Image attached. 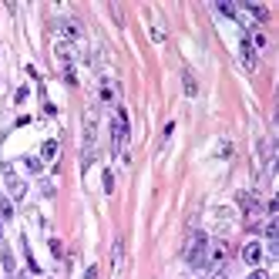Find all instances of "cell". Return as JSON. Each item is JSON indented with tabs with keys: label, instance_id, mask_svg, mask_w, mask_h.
<instances>
[{
	"label": "cell",
	"instance_id": "2e32d148",
	"mask_svg": "<svg viewBox=\"0 0 279 279\" xmlns=\"http://www.w3.org/2000/svg\"><path fill=\"white\" fill-rule=\"evenodd\" d=\"M51 252H54V259H61V255H64V246L57 239H51Z\"/></svg>",
	"mask_w": 279,
	"mask_h": 279
},
{
	"label": "cell",
	"instance_id": "d6986e66",
	"mask_svg": "<svg viewBox=\"0 0 279 279\" xmlns=\"http://www.w3.org/2000/svg\"><path fill=\"white\" fill-rule=\"evenodd\" d=\"M249 279H269V272H266V269H252V276H249Z\"/></svg>",
	"mask_w": 279,
	"mask_h": 279
},
{
	"label": "cell",
	"instance_id": "44dd1931",
	"mask_svg": "<svg viewBox=\"0 0 279 279\" xmlns=\"http://www.w3.org/2000/svg\"><path fill=\"white\" fill-rule=\"evenodd\" d=\"M20 279H31V276H20Z\"/></svg>",
	"mask_w": 279,
	"mask_h": 279
},
{
	"label": "cell",
	"instance_id": "7402d4cb",
	"mask_svg": "<svg viewBox=\"0 0 279 279\" xmlns=\"http://www.w3.org/2000/svg\"><path fill=\"white\" fill-rule=\"evenodd\" d=\"M0 222H4V216H0Z\"/></svg>",
	"mask_w": 279,
	"mask_h": 279
},
{
	"label": "cell",
	"instance_id": "ba28073f",
	"mask_svg": "<svg viewBox=\"0 0 279 279\" xmlns=\"http://www.w3.org/2000/svg\"><path fill=\"white\" fill-rule=\"evenodd\" d=\"M182 81H185V95H189V98H195V95H199V84H195L192 71H185V74H182Z\"/></svg>",
	"mask_w": 279,
	"mask_h": 279
},
{
	"label": "cell",
	"instance_id": "9c48e42d",
	"mask_svg": "<svg viewBox=\"0 0 279 279\" xmlns=\"http://www.w3.org/2000/svg\"><path fill=\"white\" fill-rule=\"evenodd\" d=\"M61 34L67 40H74V37H81V31H78V24H71V20H67V24H61Z\"/></svg>",
	"mask_w": 279,
	"mask_h": 279
},
{
	"label": "cell",
	"instance_id": "52a82bcc",
	"mask_svg": "<svg viewBox=\"0 0 279 279\" xmlns=\"http://www.w3.org/2000/svg\"><path fill=\"white\" fill-rule=\"evenodd\" d=\"M54 158H57V142L48 138V142L40 145V161H54Z\"/></svg>",
	"mask_w": 279,
	"mask_h": 279
},
{
	"label": "cell",
	"instance_id": "277c9868",
	"mask_svg": "<svg viewBox=\"0 0 279 279\" xmlns=\"http://www.w3.org/2000/svg\"><path fill=\"white\" fill-rule=\"evenodd\" d=\"M242 259H246L249 266H259L263 263V246H259V242H246V246H242Z\"/></svg>",
	"mask_w": 279,
	"mask_h": 279
},
{
	"label": "cell",
	"instance_id": "9a60e30c",
	"mask_svg": "<svg viewBox=\"0 0 279 279\" xmlns=\"http://www.w3.org/2000/svg\"><path fill=\"white\" fill-rule=\"evenodd\" d=\"M104 192H108V195L114 192V175H111V172H104Z\"/></svg>",
	"mask_w": 279,
	"mask_h": 279
},
{
	"label": "cell",
	"instance_id": "ffe728a7",
	"mask_svg": "<svg viewBox=\"0 0 279 279\" xmlns=\"http://www.w3.org/2000/svg\"><path fill=\"white\" fill-rule=\"evenodd\" d=\"M84 279H98V266H88V272H84Z\"/></svg>",
	"mask_w": 279,
	"mask_h": 279
},
{
	"label": "cell",
	"instance_id": "7c38bea8",
	"mask_svg": "<svg viewBox=\"0 0 279 279\" xmlns=\"http://www.w3.org/2000/svg\"><path fill=\"white\" fill-rule=\"evenodd\" d=\"M266 236H269V242H276L279 239V225L276 222H266Z\"/></svg>",
	"mask_w": 279,
	"mask_h": 279
},
{
	"label": "cell",
	"instance_id": "4fadbf2b",
	"mask_svg": "<svg viewBox=\"0 0 279 279\" xmlns=\"http://www.w3.org/2000/svg\"><path fill=\"white\" fill-rule=\"evenodd\" d=\"M246 7H249V10H252V14H255V17H259V20H266V17H269V14H266V7H259V4H246Z\"/></svg>",
	"mask_w": 279,
	"mask_h": 279
},
{
	"label": "cell",
	"instance_id": "6da1fadb",
	"mask_svg": "<svg viewBox=\"0 0 279 279\" xmlns=\"http://www.w3.org/2000/svg\"><path fill=\"white\" fill-rule=\"evenodd\" d=\"M205 249H208V239L202 236V232H192L189 246H185V259H189L195 269H202V266H205Z\"/></svg>",
	"mask_w": 279,
	"mask_h": 279
},
{
	"label": "cell",
	"instance_id": "5bb4252c",
	"mask_svg": "<svg viewBox=\"0 0 279 279\" xmlns=\"http://www.w3.org/2000/svg\"><path fill=\"white\" fill-rule=\"evenodd\" d=\"M111 98H114V91H111V84L104 81V84H101V101H111Z\"/></svg>",
	"mask_w": 279,
	"mask_h": 279
},
{
	"label": "cell",
	"instance_id": "603a6c76",
	"mask_svg": "<svg viewBox=\"0 0 279 279\" xmlns=\"http://www.w3.org/2000/svg\"><path fill=\"white\" fill-rule=\"evenodd\" d=\"M219 279H225V276H219Z\"/></svg>",
	"mask_w": 279,
	"mask_h": 279
},
{
	"label": "cell",
	"instance_id": "7a4b0ae2",
	"mask_svg": "<svg viewBox=\"0 0 279 279\" xmlns=\"http://www.w3.org/2000/svg\"><path fill=\"white\" fill-rule=\"evenodd\" d=\"M111 142H114V152L125 148V142H128V111L125 108H118L111 118Z\"/></svg>",
	"mask_w": 279,
	"mask_h": 279
},
{
	"label": "cell",
	"instance_id": "30bf717a",
	"mask_svg": "<svg viewBox=\"0 0 279 279\" xmlns=\"http://www.w3.org/2000/svg\"><path fill=\"white\" fill-rule=\"evenodd\" d=\"M24 168H27V172H34V175H37L40 168H44V161H40V158H31V155H27V158H24Z\"/></svg>",
	"mask_w": 279,
	"mask_h": 279
},
{
	"label": "cell",
	"instance_id": "e0dca14e",
	"mask_svg": "<svg viewBox=\"0 0 279 279\" xmlns=\"http://www.w3.org/2000/svg\"><path fill=\"white\" fill-rule=\"evenodd\" d=\"M4 266H7V272H14V255H10L7 249H4Z\"/></svg>",
	"mask_w": 279,
	"mask_h": 279
},
{
	"label": "cell",
	"instance_id": "5b68a950",
	"mask_svg": "<svg viewBox=\"0 0 279 279\" xmlns=\"http://www.w3.org/2000/svg\"><path fill=\"white\" fill-rule=\"evenodd\" d=\"M242 64H246L249 71H255V64H259V57H255V48H252V40H242Z\"/></svg>",
	"mask_w": 279,
	"mask_h": 279
},
{
	"label": "cell",
	"instance_id": "8992f818",
	"mask_svg": "<svg viewBox=\"0 0 279 279\" xmlns=\"http://www.w3.org/2000/svg\"><path fill=\"white\" fill-rule=\"evenodd\" d=\"M4 175H7L10 195H14V199H24V182H20V178H14V172H10V168H4Z\"/></svg>",
	"mask_w": 279,
	"mask_h": 279
},
{
	"label": "cell",
	"instance_id": "ac0fdd59",
	"mask_svg": "<svg viewBox=\"0 0 279 279\" xmlns=\"http://www.w3.org/2000/svg\"><path fill=\"white\" fill-rule=\"evenodd\" d=\"M219 10H222L225 17H236V7H232V4H219Z\"/></svg>",
	"mask_w": 279,
	"mask_h": 279
},
{
	"label": "cell",
	"instance_id": "8fae6325",
	"mask_svg": "<svg viewBox=\"0 0 279 279\" xmlns=\"http://www.w3.org/2000/svg\"><path fill=\"white\" fill-rule=\"evenodd\" d=\"M121 259H125V242H114V269H121Z\"/></svg>",
	"mask_w": 279,
	"mask_h": 279
},
{
	"label": "cell",
	"instance_id": "3957f363",
	"mask_svg": "<svg viewBox=\"0 0 279 279\" xmlns=\"http://www.w3.org/2000/svg\"><path fill=\"white\" fill-rule=\"evenodd\" d=\"M225 255H229V246H225V242H208V249H205V266H208V269H222Z\"/></svg>",
	"mask_w": 279,
	"mask_h": 279
}]
</instances>
